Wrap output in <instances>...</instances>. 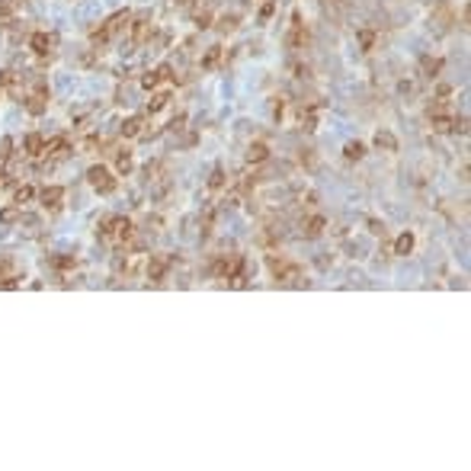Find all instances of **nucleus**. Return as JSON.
I'll use <instances>...</instances> for the list:
<instances>
[{
    "label": "nucleus",
    "instance_id": "nucleus-2",
    "mask_svg": "<svg viewBox=\"0 0 471 471\" xmlns=\"http://www.w3.org/2000/svg\"><path fill=\"white\" fill-rule=\"evenodd\" d=\"M170 263H173V257L151 253V260H148V279H151V282H161L164 276H167V270H170Z\"/></svg>",
    "mask_w": 471,
    "mask_h": 471
},
{
    "label": "nucleus",
    "instance_id": "nucleus-35",
    "mask_svg": "<svg viewBox=\"0 0 471 471\" xmlns=\"http://www.w3.org/2000/svg\"><path fill=\"white\" fill-rule=\"evenodd\" d=\"M4 180H7V170H4V164H0V183H4Z\"/></svg>",
    "mask_w": 471,
    "mask_h": 471
},
{
    "label": "nucleus",
    "instance_id": "nucleus-16",
    "mask_svg": "<svg viewBox=\"0 0 471 471\" xmlns=\"http://www.w3.org/2000/svg\"><path fill=\"white\" fill-rule=\"evenodd\" d=\"M19 205H7V209H0V225H19Z\"/></svg>",
    "mask_w": 471,
    "mask_h": 471
},
{
    "label": "nucleus",
    "instance_id": "nucleus-14",
    "mask_svg": "<svg viewBox=\"0 0 471 471\" xmlns=\"http://www.w3.org/2000/svg\"><path fill=\"white\" fill-rule=\"evenodd\" d=\"M343 157H346V161H362V157H366V144H362V141H349L343 148Z\"/></svg>",
    "mask_w": 471,
    "mask_h": 471
},
{
    "label": "nucleus",
    "instance_id": "nucleus-12",
    "mask_svg": "<svg viewBox=\"0 0 471 471\" xmlns=\"http://www.w3.org/2000/svg\"><path fill=\"white\" fill-rule=\"evenodd\" d=\"M375 148H382V151H397V138L391 135L388 128H378L375 131Z\"/></svg>",
    "mask_w": 471,
    "mask_h": 471
},
{
    "label": "nucleus",
    "instance_id": "nucleus-26",
    "mask_svg": "<svg viewBox=\"0 0 471 471\" xmlns=\"http://www.w3.org/2000/svg\"><path fill=\"white\" fill-rule=\"evenodd\" d=\"M218 29H221V32H234V29H237V16H221Z\"/></svg>",
    "mask_w": 471,
    "mask_h": 471
},
{
    "label": "nucleus",
    "instance_id": "nucleus-31",
    "mask_svg": "<svg viewBox=\"0 0 471 471\" xmlns=\"http://www.w3.org/2000/svg\"><path fill=\"white\" fill-rule=\"evenodd\" d=\"M301 202H305L308 209H314V205H318V192H308V196H301Z\"/></svg>",
    "mask_w": 471,
    "mask_h": 471
},
{
    "label": "nucleus",
    "instance_id": "nucleus-19",
    "mask_svg": "<svg viewBox=\"0 0 471 471\" xmlns=\"http://www.w3.org/2000/svg\"><path fill=\"white\" fill-rule=\"evenodd\" d=\"M228 183V173H225V167H215V170L209 173V189H221Z\"/></svg>",
    "mask_w": 471,
    "mask_h": 471
},
{
    "label": "nucleus",
    "instance_id": "nucleus-5",
    "mask_svg": "<svg viewBox=\"0 0 471 471\" xmlns=\"http://www.w3.org/2000/svg\"><path fill=\"white\" fill-rule=\"evenodd\" d=\"M113 237L119 240V244H128L131 237H135V225H131L128 218H113Z\"/></svg>",
    "mask_w": 471,
    "mask_h": 471
},
{
    "label": "nucleus",
    "instance_id": "nucleus-3",
    "mask_svg": "<svg viewBox=\"0 0 471 471\" xmlns=\"http://www.w3.org/2000/svg\"><path fill=\"white\" fill-rule=\"evenodd\" d=\"M324 228H327V218H324V215H308V218H301V237L314 240V237L324 234Z\"/></svg>",
    "mask_w": 471,
    "mask_h": 471
},
{
    "label": "nucleus",
    "instance_id": "nucleus-27",
    "mask_svg": "<svg viewBox=\"0 0 471 471\" xmlns=\"http://www.w3.org/2000/svg\"><path fill=\"white\" fill-rule=\"evenodd\" d=\"M366 225H369V231L375 234V237H385V221H378V218H369Z\"/></svg>",
    "mask_w": 471,
    "mask_h": 471
},
{
    "label": "nucleus",
    "instance_id": "nucleus-32",
    "mask_svg": "<svg viewBox=\"0 0 471 471\" xmlns=\"http://www.w3.org/2000/svg\"><path fill=\"white\" fill-rule=\"evenodd\" d=\"M330 263H333V257H318V270H327Z\"/></svg>",
    "mask_w": 471,
    "mask_h": 471
},
{
    "label": "nucleus",
    "instance_id": "nucleus-6",
    "mask_svg": "<svg viewBox=\"0 0 471 471\" xmlns=\"http://www.w3.org/2000/svg\"><path fill=\"white\" fill-rule=\"evenodd\" d=\"M39 199H42L45 209H58V205H61V199H64V186H45V189L39 192Z\"/></svg>",
    "mask_w": 471,
    "mask_h": 471
},
{
    "label": "nucleus",
    "instance_id": "nucleus-17",
    "mask_svg": "<svg viewBox=\"0 0 471 471\" xmlns=\"http://www.w3.org/2000/svg\"><path fill=\"white\" fill-rule=\"evenodd\" d=\"M266 266H270V273L276 276V279H279V276L285 273V266H288V260H282V257H276V253H270V257H266Z\"/></svg>",
    "mask_w": 471,
    "mask_h": 471
},
{
    "label": "nucleus",
    "instance_id": "nucleus-29",
    "mask_svg": "<svg viewBox=\"0 0 471 471\" xmlns=\"http://www.w3.org/2000/svg\"><path fill=\"white\" fill-rule=\"evenodd\" d=\"M183 125H186V113H180V116L173 119V122H170V131H180Z\"/></svg>",
    "mask_w": 471,
    "mask_h": 471
},
{
    "label": "nucleus",
    "instance_id": "nucleus-13",
    "mask_svg": "<svg viewBox=\"0 0 471 471\" xmlns=\"http://www.w3.org/2000/svg\"><path fill=\"white\" fill-rule=\"evenodd\" d=\"M420 68H423V77H427V80H436L439 71H442V58H423V61H420Z\"/></svg>",
    "mask_w": 471,
    "mask_h": 471
},
{
    "label": "nucleus",
    "instance_id": "nucleus-1",
    "mask_svg": "<svg viewBox=\"0 0 471 471\" xmlns=\"http://www.w3.org/2000/svg\"><path fill=\"white\" fill-rule=\"evenodd\" d=\"M87 183L96 189V192H103V196H109V192H116V176L106 170L103 164H96L87 170Z\"/></svg>",
    "mask_w": 471,
    "mask_h": 471
},
{
    "label": "nucleus",
    "instance_id": "nucleus-9",
    "mask_svg": "<svg viewBox=\"0 0 471 471\" xmlns=\"http://www.w3.org/2000/svg\"><path fill=\"white\" fill-rule=\"evenodd\" d=\"M131 13H128V10H122V13H116L109 23H106V32H109V35H119V32H122V29H128L131 26Z\"/></svg>",
    "mask_w": 471,
    "mask_h": 471
},
{
    "label": "nucleus",
    "instance_id": "nucleus-22",
    "mask_svg": "<svg viewBox=\"0 0 471 471\" xmlns=\"http://www.w3.org/2000/svg\"><path fill=\"white\" fill-rule=\"evenodd\" d=\"M32 196H35V189H32V186H16V199H13V202L23 205V202H29Z\"/></svg>",
    "mask_w": 471,
    "mask_h": 471
},
{
    "label": "nucleus",
    "instance_id": "nucleus-8",
    "mask_svg": "<svg viewBox=\"0 0 471 471\" xmlns=\"http://www.w3.org/2000/svg\"><path fill=\"white\" fill-rule=\"evenodd\" d=\"M430 122H433V131H439V135H445V131H452V122H455V116H449V113H433L430 116Z\"/></svg>",
    "mask_w": 471,
    "mask_h": 471
},
{
    "label": "nucleus",
    "instance_id": "nucleus-33",
    "mask_svg": "<svg viewBox=\"0 0 471 471\" xmlns=\"http://www.w3.org/2000/svg\"><path fill=\"white\" fill-rule=\"evenodd\" d=\"M295 74H298V77H308V74H311V68H308V64H298V68H295Z\"/></svg>",
    "mask_w": 471,
    "mask_h": 471
},
{
    "label": "nucleus",
    "instance_id": "nucleus-11",
    "mask_svg": "<svg viewBox=\"0 0 471 471\" xmlns=\"http://www.w3.org/2000/svg\"><path fill=\"white\" fill-rule=\"evenodd\" d=\"M414 244H417V237L410 234V231H404V234H397V240H394V253L397 257H407L410 250H414Z\"/></svg>",
    "mask_w": 471,
    "mask_h": 471
},
{
    "label": "nucleus",
    "instance_id": "nucleus-4",
    "mask_svg": "<svg viewBox=\"0 0 471 471\" xmlns=\"http://www.w3.org/2000/svg\"><path fill=\"white\" fill-rule=\"evenodd\" d=\"M29 48H32L35 55H52L55 35H48V32H32V35H29Z\"/></svg>",
    "mask_w": 471,
    "mask_h": 471
},
{
    "label": "nucleus",
    "instance_id": "nucleus-7",
    "mask_svg": "<svg viewBox=\"0 0 471 471\" xmlns=\"http://www.w3.org/2000/svg\"><path fill=\"white\" fill-rule=\"evenodd\" d=\"M266 161H270V144L253 141L247 148V164H266Z\"/></svg>",
    "mask_w": 471,
    "mask_h": 471
},
{
    "label": "nucleus",
    "instance_id": "nucleus-24",
    "mask_svg": "<svg viewBox=\"0 0 471 471\" xmlns=\"http://www.w3.org/2000/svg\"><path fill=\"white\" fill-rule=\"evenodd\" d=\"M157 83H161V74H157V71H151V74L141 77V87H144V90H154Z\"/></svg>",
    "mask_w": 471,
    "mask_h": 471
},
{
    "label": "nucleus",
    "instance_id": "nucleus-15",
    "mask_svg": "<svg viewBox=\"0 0 471 471\" xmlns=\"http://www.w3.org/2000/svg\"><path fill=\"white\" fill-rule=\"evenodd\" d=\"M42 151H45V138H42V135H35V131H32V135H26V154L39 157Z\"/></svg>",
    "mask_w": 471,
    "mask_h": 471
},
{
    "label": "nucleus",
    "instance_id": "nucleus-18",
    "mask_svg": "<svg viewBox=\"0 0 471 471\" xmlns=\"http://www.w3.org/2000/svg\"><path fill=\"white\" fill-rule=\"evenodd\" d=\"M45 106H48V103H45V96H42V93H35V96H29V100H26V109H29L32 116H42V113H45Z\"/></svg>",
    "mask_w": 471,
    "mask_h": 471
},
{
    "label": "nucleus",
    "instance_id": "nucleus-23",
    "mask_svg": "<svg viewBox=\"0 0 471 471\" xmlns=\"http://www.w3.org/2000/svg\"><path fill=\"white\" fill-rule=\"evenodd\" d=\"M359 45L369 52V48L375 45V32H372V29H359Z\"/></svg>",
    "mask_w": 471,
    "mask_h": 471
},
{
    "label": "nucleus",
    "instance_id": "nucleus-20",
    "mask_svg": "<svg viewBox=\"0 0 471 471\" xmlns=\"http://www.w3.org/2000/svg\"><path fill=\"white\" fill-rule=\"evenodd\" d=\"M167 100H170V96H167V93H154L151 100H148V113H161L164 106H167Z\"/></svg>",
    "mask_w": 471,
    "mask_h": 471
},
{
    "label": "nucleus",
    "instance_id": "nucleus-21",
    "mask_svg": "<svg viewBox=\"0 0 471 471\" xmlns=\"http://www.w3.org/2000/svg\"><path fill=\"white\" fill-rule=\"evenodd\" d=\"M218 58H221V48L212 45L209 52H205V58H202V68H215V64H218Z\"/></svg>",
    "mask_w": 471,
    "mask_h": 471
},
{
    "label": "nucleus",
    "instance_id": "nucleus-10",
    "mask_svg": "<svg viewBox=\"0 0 471 471\" xmlns=\"http://www.w3.org/2000/svg\"><path fill=\"white\" fill-rule=\"evenodd\" d=\"M119 131H122L125 138H138L141 131H144V119H141V116H131V119H125V122H122V128H119Z\"/></svg>",
    "mask_w": 471,
    "mask_h": 471
},
{
    "label": "nucleus",
    "instance_id": "nucleus-25",
    "mask_svg": "<svg viewBox=\"0 0 471 471\" xmlns=\"http://www.w3.org/2000/svg\"><path fill=\"white\" fill-rule=\"evenodd\" d=\"M10 154H13V138L4 135V138H0V161H7Z\"/></svg>",
    "mask_w": 471,
    "mask_h": 471
},
{
    "label": "nucleus",
    "instance_id": "nucleus-30",
    "mask_svg": "<svg viewBox=\"0 0 471 471\" xmlns=\"http://www.w3.org/2000/svg\"><path fill=\"white\" fill-rule=\"evenodd\" d=\"M196 23H199V29H209V26H212V16H209V13H199Z\"/></svg>",
    "mask_w": 471,
    "mask_h": 471
},
{
    "label": "nucleus",
    "instance_id": "nucleus-28",
    "mask_svg": "<svg viewBox=\"0 0 471 471\" xmlns=\"http://www.w3.org/2000/svg\"><path fill=\"white\" fill-rule=\"evenodd\" d=\"M96 148H100V135L83 138V144H80V151H96Z\"/></svg>",
    "mask_w": 471,
    "mask_h": 471
},
{
    "label": "nucleus",
    "instance_id": "nucleus-34",
    "mask_svg": "<svg viewBox=\"0 0 471 471\" xmlns=\"http://www.w3.org/2000/svg\"><path fill=\"white\" fill-rule=\"evenodd\" d=\"M401 93H414V83H407V80H401V87H397Z\"/></svg>",
    "mask_w": 471,
    "mask_h": 471
}]
</instances>
